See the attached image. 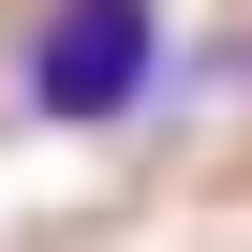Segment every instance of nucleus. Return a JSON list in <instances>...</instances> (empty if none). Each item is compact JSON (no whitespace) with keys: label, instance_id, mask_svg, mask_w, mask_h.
<instances>
[{"label":"nucleus","instance_id":"nucleus-1","mask_svg":"<svg viewBox=\"0 0 252 252\" xmlns=\"http://www.w3.org/2000/svg\"><path fill=\"white\" fill-rule=\"evenodd\" d=\"M163 74V0H45L30 45H15V104L45 134H104V119H134Z\"/></svg>","mask_w":252,"mask_h":252}]
</instances>
